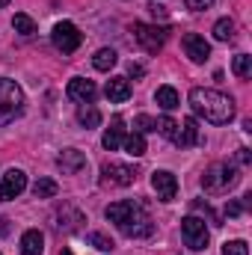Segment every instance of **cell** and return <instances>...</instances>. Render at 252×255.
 <instances>
[{
    "label": "cell",
    "mask_w": 252,
    "mask_h": 255,
    "mask_svg": "<svg viewBox=\"0 0 252 255\" xmlns=\"http://www.w3.org/2000/svg\"><path fill=\"white\" fill-rule=\"evenodd\" d=\"M190 107L196 116H202L211 125H229L235 119V101L217 89H205V86L190 89Z\"/></svg>",
    "instance_id": "6da1fadb"
},
{
    "label": "cell",
    "mask_w": 252,
    "mask_h": 255,
    "mask_svg": "<svg viewBox=\"0 0 252 255\" xmlns=\"http://www.w3.org/2000/svg\"><path fill=\"white\" fill-rule=\"evenodd\" d=\"M107 220L116 223V229L125 238H148L154 232V223L142 211L139 202H113L107 205Z\"/></svg>",
    "instance_id": "7a4b0ae2"
},
{
    "label": "cell",
    "mask_w": 252,
    "mask_h": 255,
    "mask_svg": "<svg viewBox=\"0 0 252 255\" xmlns=\"http://www.w3.org/2000/svg\"><path fill=\"white\" fill-rule=\"evenodd\" d=\"M24 113V92L15 80L0 77V125L15 122Z\"/></svg>",
    "instance_id": "3957f363"
},
{
    "label": "cell",
    "mask_w": 252,
    "mask_h": 255,
    "mask_svg": "<svg viewBox=\"0 0 252 255\" xmlns=\"http://www.w3.org/2000/svg\"><path fill=\"white\" fill-rule=\"evenodd\" d=\"M238 181H241V175H238V166L235 163H214L202 175V187L208 193H226V190H232Z\"/></svg>",
    "instance_id": "277c9868"
},
{
    "label": "cell",
    "mask_w": 252,
    "mask_h": 255,
    "mask_svg": "<svg viewBox=\"0 0 252 255\" xmlns=\"http://www.w3.org/2000/svg\"><path fill=\"white\" fill-rule=\"evenodd\" d=\"M133 39H136L148 54H157V51H163V45H166V39H169V30H166V27H157V24H142V21H136V24H133Z\"/></svg>",
    "instance_id": "5b68a950"
},
{
    "label": "cell",
    "mask_w": 252,
    "mask_h": 255,
    "mask_svg": "<svg viewBox=\"0 0 252 255\" xmlns=\"http://www.w3.org/2000/svg\"><path fill=\"white\" fill-rule=\"evenodd\" d=\"M181 238L193 253H202L208 250V229H205V220L199 217H184L181 220Z\"/></svg>",
    "instance_id": "8992f818"
},
{
    "label": "cell",
    "mask_w": 252,
    "mask_h": 255,
    "mask_svg": "<svg viewBox=\"0 0 252 255\" xmlns=\"http://www.w3.org/2000/svg\"><path fill=\"white\" fill-rule=\"evenodd\" d=\"M51 39H54V48L63 51V54H74V51L80 48V42H83L80 30H77L71 21H60V24L54 27V33H51Z\"/></svg>",
    "instance_id": "52a82bcc"
},
{
    "label": "cell",
    "mask_w": 252,
    "mask_h": 255,
    "mask_svg": "<svg viewBox=\"0 0 252 255\" xmlns=\"http://www.w3.org/2000/svg\"><path fill=\"white\" fill-rule=\"evenodd\" d=\"M101 181L104 184H116V187H127V184L136 181V169L133 166H125V163H104Z\"/></svg>",
    "instance_id": "ba28073f"
},
{
    "label": "cell",
    "mask_w": 252,
    "mask_h": 255,
    "mask_svg": "<svg viewBox=\"0 0 252 255\" xmlns=\"http://www.w3.org/2000/svg\"><path fill=\"white\" fill-rule=\"evenodd\" d=\"M24 187H27V175L21 169H9L3 175V181H0V199L3 202H12V199H18L24 193Z\"/></svg>",
    "instance_id": "9c48e42d"
},
{
    "label": "cell",
    "mask_w": 252,
    "mask_h": 255,
    "mask_svg": "<svg viewBox=\"0 0 252 255\" xmlns=\"http://www.w3.org/2000/svg\"><path fill=\"white\" fill-rule=\"evenodd\" d=\"M151 187H154V193H157V199H160V202H172V199H175V193H178V181H175V175H172V172L157 169V172L151 175Z\"/></svg>",
    "instance_id": "30bf717a"
},
{
    "label": "cell",
    "mask_w": 252,
    "mask_h": 255,
    "mask_svg": "<svg viewBox=\"0 0 252 255\" xmlns=\"http://www.w3.org/2000/svg\"><path fill=\"white\" fill-rule=\"evenodd\" d=\"M181 48H184V54H187L193 63H205V60L211 57V45H208L205 36H199V33H187V36L181 39Z\"/></svg>",
    "instance_id": "8fae6325"
},
{
    "label": "cell",
    "mask_w": 252,
    "mask_h": 255,
    "mask_svg": "<svg viewBox=\"0 0 252 255\" xmlns=\"http://www.w3.org/2000/svg\"><path fill=\"white\" fill-rule=\"evenodd\" d=\"M68 98L71 101H80V104H92V98L98 95V86L92 83V80H86V77H74V80H68Z\"/></svg>",
    "instance_id": "7c38bea8"
},
{
    "label": "cell",
    "mask_w": 252,
    "mask_h": 255,
    "mask_svg": "<svg viewBox=\"0 0 252 255\" xmlns=\"http://www.w3.org/2000/svg\"><path fill=\"white\" fill-rule=\"evenodd\" d=\"M57 166L63 169L65 175H77L80 169H86V157H83V151H77V148H65L63 154L57 157Z\"/></svg>",
    "instance_id": "4fadbf2b"
},
{
    "label": "cell",
    "mask_w": 252,
    "mask_h": 255,
    "mask_svg": "<svg viewBox=\"0 0 252 255\" xmlns=\"http://www.w3.org/2000/svg\"><path fill=\"white\" fill-rule=\"evenodd\" d=\"M104 95H107L110 104H125L127 98H130V83H127V77H110Z\"/></svg>",
    "instance_id": "5bb4252c"
},
{
    "label": "cell",
    "mask_w": 252,
    "mask_h": 255,
    "mask_svg": "<svg viewBox=\"0 0 252 255\" xmlns=\"http://www.w3.org/2000/svg\"><path fill=\"white\" fill-rule=\"evenodd\" d=\"M178 128H181V130H178V133H175V139H172L175 145L190 148V145H196V142H199V125H196V119H193V116H187Z\"/></svg>",
    "instance_id": "9a60e30c"
},
{
    "label": "cell",
    "mask_w": 252,
    "mask_h": 255,
    "mask_svg": "<svg viewBox=\"0 0 252 255\" xmlns=\"http://www.w3.org/2000/svg\"><path fill=\"white\" fill-rule=\"evenodd\" d=\"M45 253V235L39 229H30L21 235V255H42Z\"/></svg>",
    "instance_id": "2e32d148"
},
{
    "label": "cell",
    "mask_w": 252,
    "mask_h": 255,
    "mask_svg": "<svg viewBox=\"0 0 252 255\" xmlns=\"http://www.w3.org/2000/svg\"><path fill=\"white\" fill-rule=\"evenodd\" d=\"M122 142H125V128H122V122H116L113 128H107V130H104V136H101V145H104L107 151L122 148Z\"/></svg>",
    "instance_id": "e0dca14e"
},
{
    "label": "cell",
    "mask_w": 252,
    "mask_h": 255,
    "mask_svg": "<svg viewBox=\"0 0 252 255\" xmlns=\"http://www.w3.org/2000/svg\"><path fill=\"white\" fill-rule=\"evenodd\" d=\"M122 145H125V151L130 154V157H142V154H145V136H142V133H136V130H133V133H127Z\"/></svg>",
    "instance_id": "ac0fdd59"
},
{
    "label": "cell",
    "mask_w": 252,
    "mask_h": 255,
    "mask_svg": "<svg viewBox=\"0 0 252 255\" xmlns=\"http://www.w3.org/2000/svg\"><path fill=\"white\" fill-rule=\"evenodd\" d=\"M154 101H157L163 110H175V107H178V92H175L172 86H160V89L154 92Z\"/></svg>",
    "instance_id": "d6986e66"
},
{
    "label": "cell",
    "mask_w": 252,
    "mask_h": 255,
    "mask_svg": "<svg viewBox=\"0 0 252 255\" xmlns=\"http://www.w3.org/2000/svg\"><path fill=\"white\" fill-rule=\"evenodd\" d=\"M116 60H119V57H116V51H113V48H101V51L92 57V65H95L98 71H110V68L116 65Z\"/></svg>",
    "instance_id": "ffe728a7"
},
{
    "label": "cell",
    "mask_w": 252,
    "mask_h": 255,
    "mask_svg": "<svg viewBox=\"0 0 252 255\" xmlns=\"http://www.w3.org/2000/svg\"><path fill=\"white\" fill-rule=\"evenodd\" d=\"M214 39L217 42H232L235 39V21L232 18H220L214 24Z\"/></svg>",
    "instance_id": "44dd1931"
},
{
    "label": "cell",
    "mask_w": 252,
    "mask_h": 255,
    "mask_svg": "<svg viewBox=\"0 0 252 255\" xmlns=\"http://www.w3.org/2000/svg\"><path fill=\"white\" fill-rule=\"evenodd\" d=\"M77 122H80L83 128H98L101 125V113H98L92 104H86V107L77 110Z\"/></svg>",
    "instance_id": "7402d4cb"
},
{
    "label": "cell",
    "mask_w": 252,
    "mask_h": 255,
    "mask_svg": "<svg viewBox=\"0 0 252 255\" xmlns=\"http://www.w3.org/2000/svg\"><path fill=\"white\" fill-rule=\"evenodd\" d=\"M57 190H60V187H57V181H51V178H39V181L33 184V196H36V199H54Z\"/></svg>",
    "instance_id": "603a6c76"
},
{
    "label": "cell",
    "mask_w": 252,
    "mask_h": 255,
    "mask_svg": "<svg viewBox=\"0 0 252 255\" xmlns=\"http://www.w3.org/2000/svg\"><path fill=\"white\" fill-rule=\"evenodd\" d=\"M12 27H15V33H21V36H33V33H36V21H33L30 15H24V12H18V15L12 18Z\"/></svg>",
    "instance_id": "cb8c5ba5"
},
{
    "label": "cell",
    "mask_w": 252,
    "mask_h": 255,
    "mask_svg": "<svg viewBox=\"0 0 252 255\" xmlns=\"http://www.w3.org/2000/svg\"><path fill=\"white\" fill-rule=\"evenodd\" d=\"M232 71H235V77L247 80V77L252 74V57H247V54H238V57L232 60Z\"/></svg>",
    "instance_id": "d4e9b609"
},
{
    "label": "cell",
    "mask_w": 252,
    "mask_h": 255,
    "mask_svg": "<svg viewBox=\"0 0 252 255\" xmlns=\"http://www.w3.org/2000/svg\"><path fill=\"white\" fill-rule=\"evenodd\" d=\"M154 130H157L160 136H166V139H175V133H178V122L169 119V116H160V119H154Z\"/></svg>",
    "instance_id": "484cf974"
},
{
    "label": "cell",
    "mask_w": 252,
    "mask_h": 255,
    "mask_svg": "<svg viewBox=\"0 0 252 255\" xmlns=\"http://www.w3.org/2000/svg\"><path fill=\"white\" fill-rule=\"evenodd\" d=\"M86 241H89V244H92L95 250H101V253H110V250H113V241H110L107 235H101V232H92V235H89Z\"/></svg>",
    "instance_id": "4316f807"
},
{
    "label": "cell",
    "mask_w": 252,
    "mask_h": 255,
    "mask_svg": "<svg viewBox=\"0 0 252 255\" xmlns=\"http://www.w3.org/2000/svg\"><path fill=\"white\" fill-rule=\"evenodd\" d=\"M250 199H252V196H244V202H238V199L226 202V217H241V214L250 208Z\"/></svg>",
    "instance_id": "83f0119b"
},
{
    "label": "cell",
    "mask_w": 252,
    "mask_h": 255,
    "mask_svg": "<svg viewBox=\"0 0 252 255\" xmlns=\"http://www.w3.org/2000/svg\"><path fill=\"white\" fill-rule=\"evenodd\" d=\"M133 130H136V133H151V130H154V119L145 116V113H139V116L133 119Z\"/></svg>",
    "instance_id": "f1b7e54d"
},
{
    "label": "cell",
    "mask_w": 252,
    "mask_h": 255,
    "mask_svg": "<svg viewBox=\"0 0 252 255\" xmlns=\"http://www.w3.org/2000/svg\"><path fill=\"white\" fill-rule=\"evenodd\" d=\"M223 255H250V247H247L244 241H229V244L223 247Z\"/></svg>",
    "instance_id": "f546056e"
},
{
    "label": "cell",
    "mask_w": 252,
    "mask_h": 255,
    "mask_svg": "<svg viewBox=\"0 0 252 255\" xmlns=\"http://www.w3.org/2000/svg\"><path fill=\"white\" fill-rule=\"evenodd\" d=\"M184 6L193 9V12H202V9H211V6H214V0H184Z\"/></svg>",
    "instance_id": "4dcf8cb0"
},
{
    "label": "cell",
    "mask_w": 252,
    "mask_h": 255,
    "mask_svg": "<svg viewBox=\"0 0 252 255\" xmlns=\"http://www.w3.org/2000/svg\"><path fill=\"white\" fill-rule=\"evenodd\" d=\"M148 12H151V18H160V21L166 18V6H160L157 0H154V3H148Z\"/></svg>",
    "instance_id": "1f68e13d"
},
{
    "label": "cell",
    "mask_w": 252,
    "mask_h": 255,
    "mask_svg": "<svg viewBox=\"0 0 252 255\" xmlns=\"http://www.w3.org/2000/svg\"><path fill=\"white\" fill-rule=\"evenodd\" d=\"M238 163H250V148H238Z\"/></svg>",
    "instance_id": "d6a6232c"
},
{
    "label": "cell",
    "mask_w": 252,
    "mask_h": 255,
    "mask_svg": "<svg viewBox=\"0 0 252 255\" xmlns=\"http://www.w3.org/2000/svg\"><path fill=\"white\" fill-rule=\"evenodd\" d=\"M127 71H130V74H133V77H142V65H127Z\"/></svg>",
    "instance_id": "836d02e7"
},
{
    "label": "cell",
    "mask_w": 252,
    "mask_h": 255,
    "mask_svg": "<svg viewBox=\"0 0 252 255\" xmlns=\"http://www.w3.org/2000/svg\"><path fill=\"white\" fill-rule=\"evenodd\" d=\"M6 3H9V0H0V9H3V6H6Z\"/></svg>",
    "instance_id": "e575fe53"
},
{
    "label": "cell",
    "mask_w": 252,
    "mask_h": 255,
    "mask_svg": "<svg viewBox=\"0 0 252 255\" xmlns=\"http://www.w3.org/2000/svg\"><path fill=\"white\" fill-rule=\"evenodd\" d=\"M63 255H71V250H63Z\"/></svg>",
    "instance_id": "d590c367"
}]
</instances>
